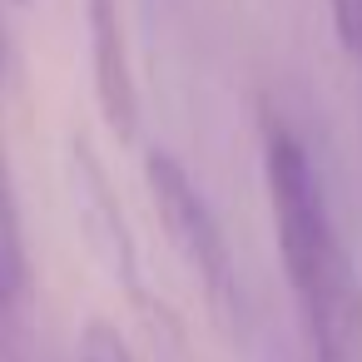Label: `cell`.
Instances as JSON below:
<instances>
[{
    "label": "cell",
    "instance_id": "cell-1",
    "mask_svg": "<svg viewBox=\"0 0 362 362\" xmlns=\"http://www.w3.org/2000/svg\"><path fill=\"white\" fill-rule=\"evenodd\" d=\"M258 159H263V194H268L278 263H283L293 303H303L317 288H327L337 273H347L352 253L337 233V218H332V204H327V189H322L308 139L278 110L263 115Z\"/></svg>",
    "mask_w": 362,
    "mask_h": 362
},
{
    "label": "cell",
    "instance_id": "cell-2",
    "mask_svg": "<svg viewBox=\"0 0 362 362\" xmlns=\"http://www.w3.org/2000/svg\"><path fill=\"white\" fill-rule=\"evenodd\" d=\"M144 194L164 228V243L194 278L199 298L209 303V317L228 332L243 327V278H238L228 233H223L209 194L199 189V179L184 169V159L169 149H144Z\"/></svg>",
    "mask_w": 362,
    "mask_h": 362
},
{
    "label": "cell",
    "instance_id": "cell-3",
    "mask_svg": "<svg viewBox=\"0 0 362 362\" xmlns=\"http://www.w3.org/2000/svg\"><path fill=\"white\" fill-rule=\"evenodd\" d=\"M65 194H70V218L80 228L85 253L95 258V268L134 303V308H154L149 283H144V258H139V238L129 228V214L115 194V179L105 169V159L95 154V144L85 134H75L65 144Z\"/></svg>",
    "mask_w": 362,
    "mask_h": 362
},
{
    "label": "cell",
    "instance_id": "cell-4",
    "mask_svg": "<svg viewBox=\"0 0 362 362\" xmlns=\"http://www.w3.org/2000/svg\"><path fill=\"white\" fill-rule=\"evenodd\" d=\"M85 35H90V90L100 105V119L119 144H134L144 100H139V75H134L119 0H85Z\"/></svg>",
    "mask_w": 362,
    "mask_h": 362
},
{
    "label": "cell",
    "instance_id": "cell-5",
    "mask_svg": "<svg viewBox=\"0 0 362 362\" xmlns=\"http://www.w3.org/2000/svg\"><path fill=\"white\" fill-rule=\"evenodd\" d=\"M35 352V268L11 164L0 154V362H30Z\"/></svg>",
    "mask_w": 362,
    "mask_h": 362
},
{
    "label": "cell",
    "instance_id": "cell-6",
    "mask_svg": "<svg viewBox=\"0 0 362 362\" xmlns=\"http://www.w3.org/2000/svg\"><path fill=\"white\" fill-rule=\"evenodd\" d=\"M313 362H362V278L357 268L337 273L327 288L298 303Z\"/></svg>",
    "mask_w": 362,
    "mask_h": 362
},
{
    "label": "cell",
    "instance_id": "cell-7",
    "mask_svg": "<svg viewBox=\"0 0 362 362\" xmlns=\"http://www.w3.org/2000/svg\"><path fill=\"white\" fill-rule=\"evenodd\" d=\"M80 362H139L134 347L124 342V332L110 322V317H90L80 327V342H75Z\"/></svg>",
    "mask_w": 362,
    "mask_h": 362
},
{
    "label": "cell",
    "instance_id": "cell-8",
    "mask_svg": "<svg viewBox=\"0 0 362 362\" xmlns=\"http://www.w3.org/2000/svg\"><path fill=\"white\" fill-rule=\"evenodd\" d=\"M327 16H332V35L342 55L362 65V0H327Z\"/></svg>",
    "mask_w": 362,
    "mask_h": 362
},
{
    "label": "cell",
    "instance_id": "cell-9",
    "mask_svg": "<svg viewBox=\"0 0 362 362\" xmlns=\"http://www.w3.org/2000/svg\"><path fill=\"white\" fill-rule=\"evenodd\" d=\"M0 75H6V30H0Z\"/></svg>",
    "mask_w": 362,
    "mask_h": 362
},
{
    "label": "cell",
    "instance_id": "cell-10",
    "mask_svg": "<svg viewBox=\"0 0 362 362\" xmlns=\"http://www.w3.org/2000/svg\"><path fill=\"white\" fill-rule=\"evenodd\" d=\"M16 6H25V0H16Z\"/></svg>",
    "mask_w": 362,
    "mask_h": 362
}]
</instances>
